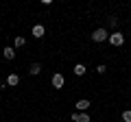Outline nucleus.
Instances as JSON below:
<instances>
[{"label":"nucleus","instance_id":"1","mask_svg":"<svg viewBox=\"0 0 131 122\" xmlns=\"http://www.w3.org/2000/svg\"><path fill=\"white\" fill-rule=\"evenodd\" d=\"M107 42L112 44V46H122V44H125V35L120 33V31H114V33H109V37H107Z\"/></svg>","mask_w":131,"mask_h":122},{"label":"nucleus","instance_id":"2","mask_svg":"<svg viewBox=\"0 0 131 122\" xmlns=\"http://www.w3.org/2000/svg\"><path fill=\"white\" fill-rule=\"evenodd\" d=\"M107 37H109V33L105 31V28H96L92 33V42H96V44H103V42H107Z\"/></svg>","mask_w":131,"mask_h":122},{"label":"nucleus","instance_id":"3","mask_svg":"<svg viewBox=\"0 0 131 122\" xmlns=\"http://www.w3.org/2000/svg\"><path fill=\"white\" fill-rule=\"evenodd\" d=\"M50 85L55 89H61L66 85V79H63V74H61V72H55V74H52V79H50Z\"/></svg>","mask_w":131,"mask_h":122},{"label":"nucleus","instance_id":"4","mask_svg":"<svg viewBox=\"0 0 131 122\" xmlns=\"http://www.w3.org/2000/svg\"><path fill=\"white\" fill-rule=\"evenodd\" d=\"M31 35L35 39H42L44 35H46V28H44V24H35V26H33V31H31Z\"/></svg>","mask_w":131,"mask_h":122},{"label":"nucleus","instance_id":"5","mask_svg":"<svg viewBox=\"0 0 131 122\" xmlns=\"http://www.w3.org/2000/svg\"><path fill=\"white\" fill-rule=\"evenodd\" d=\"M72 120H74V122H92V120H90V116H88V111H83V113H79V111H74V113H72Z\"/></svg>","mask_w":131,"mask_h":122},{"label":"nucleus","instance_id":"6","mask_svg":"<svg viewBox=\"0 0 131 122\" xmlns=\"http://www.w3.org/2000/svg\"><path fill=\"white\" fill-rule=\"evenodd\" d=\"M90 105H92V103H90L88 98H81V100H77V111H79V113L88 111V109H90Z\"/></svg>","mask_w":131,"mask_h":122},{"label":"nucleus","instance_id":"7","mask_svg":"<svg viewBox=\"0 0 131 122\" xmlns=\"http://www.w3.org/2000/svg\"><path fill=\"white\" fill-rule=\"evenodd\" d=\"M2 57L5 59H15V50H13V46H7V48H2Z\"/></svg>","mask_w":131,"mask_h":122},{"label":"nucleus","instance_id":"8","mask_svg":"<svg viewBox=\"0 0 131 122\" xmlns=\"http://www.w3.org/2000/svg\"><path fill=\"white\" fill-rule=\"evenodd\" d=\"M18 83H20V76L18 74H9V76H7V87H15Z\"/></svg>","mask_w":131,"mask_h":122},{"label":"nucleus","instance_id":"9","mask_svg":"<svg viewBox=\"0 0 131 122\" xmlns=\"http://www.w3.org/2000/svg\"><path fill=\"white\" fill-rule=\"evenodd\" d=\"M72 72H74L77 76H83L85 72H88V68H85V63H77V66H74V70H72Z\"/></svg>","mask_w":131,"mask_h":122},{"label":"nucleus","instance_id":"10","mask_svg":"<svg viewBox=\"0 0 131 122\" xmlns=\"http://www.w3.org/2000/svg\"><path fill=\"white\" fill-rule=\"evenodd\" d=\"M39 72H42V66H39V63H31V68H28V74H33V76H37Z\"/></svg>","mask_w":131,"mask_h":122},{"label":"nucleus","instance_id":"11","mask_svg":"<svg viewBox=\"0 0 131 122\" xmlns=\"http://www.w3.org/2000/svg\"><path fill=\"white\" fill-rule=\"evenodd\" d=\"M24 44H26V39H24L22 35H15V39H13V46H15V48H22Z\"/></svg>","mask_w":131,"mask_h":122},{"label":"nucleus","instance_id":"12","mask_svg":"<svg viewBox=\"0 0 131 122\" xmlns=\"http://www.w3.org/2000/svg\"><path fill=\"white\" fill-rule=\"evenodd\" d=\"M122 122H131V109L122 111Z\"/></svg>","mask_w":131,"mask_h":122},{"label":"nucleus","instance_id":"13","mask_svg":"<svg viewBox=\"0 0 131 122\" xmlns=\"http://www.w3.org/2000/svg\"><path fill=\"white\" fill-rule=\"evenodd\" d=\"M105 70H107V68H105L103 63H98V66H96V72H98V74H105Z\"/></svg>","mask_w":131,"mask_h":122}]
</instances>
